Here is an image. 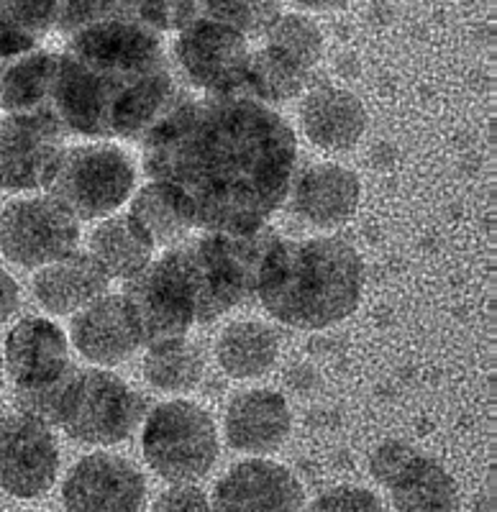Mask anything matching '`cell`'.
Wrapping results in <instances>:
<instances>
[{
    "label": "cell",
    "mask_w": 497,
    "mask_h": 512,
    "mask_svg": "<svg viewBox=\"0 0 497 512\" xmlns=\"http://www.w3.org/2000/svg\"><path fill=\"white\" fill-rule=\"evenodd\" d=\"M141 146L147 175L175 185L205 231L264 226L285 203L298 162L293 126L244 93L185 95Z\"/></svg>",
    "instance_id": "cell-1"
},
{
    "label": "cell",
    "mask_w": 497,
    "mask_h": 512,
    "mask_svg": "<svg viewBox=\"0 0 497 512\" xmlns=\"http://www.w3.org/2000/svg\"><path fill=\"white\" fill-rule=\"evenodd\" d=\"M182 98L162 36L106 18L57 52L41 121L62 136L141 141Z\"/></svg>",
    "instance_id": "cell-2"
},
{
    "label": "cell",
    "mask_w": 497,
    "mask_h": 512,
    "mask_svg": "<svg viewBox=\"0 0 497 512\" xmlns=\"http://www.w3.org/2000/svg\"><path fill=\"white\" fill-rule=\"evenodd\" d=\"M362 292V256L339 236L280 239L257 285L262 308L298 331H323L346 320L362 303Z\"/></svg>",
    "instance_id": "cell-3"
},
{
    "label": "cell",
    "mask_w": 497,
    "mask_h": 512,
    "mask_svg": "<svg viewBox=\"0 0 497 512\" xmlns=\"http://www.w3.org/2000/svg\"><path fill=\"white\" fill-rule=\"evenodd\" d=\"M21 413L57 425L85 446H116L136 431L147 400L103 367H70L54 382L34 390H16Z\"/></svg>",
    "instance_id": "cell-4"
},
{
    "label": "cell",
    "mask_w": 497,
    "mask_h": 512,
    "mask_svg": "<svg viewBox=\"0 0 497 512\" xmlns=\"http://www.w3.org/2000/svg\"><path fill=\"white\" fill-rule=\"evenodd\" d=\"M280 239L264 223L249 231H205L172 249L193 290L198 323H213L257 295L259 274Z\"/></svg>",
    "instance_id": "cell-5"
},
{
    "label": "cell",
    "mask_w": 497,
    "mask_h": 512,
    "mask_svg": "<svg viewBox=\"0 0 497 512\" xmlns=\"http://www.w3.org/2000/svg\"><path fill=\"white\" fill-rule=\"evenodd\" d=\"M141 451L152 472L167 482H195L218 459L216 423L195 402L167 400L144 420Z\"/></svg>",
    "instance_id": "cell-6"
},
{
    "label": "cell",
    "mask_w": 497,
    "mask_h": 512,
    "mask_svg": "<svg viewBox=\"0 0 497 512\" xmlns=\"http://www.w3.org/2000/svg\"><path fill=\"white\" fill-rule=\"evenodd\" d=\"M134 185V162L123 149L82 144L65 149L47 190L77 221H95L116 213L134 195Z\"/></svg>",
    "instance_id": "cell-7"
},
{
    "label": "cell",
    "mask_w": 497,
    "mask_h": 512,
    "mask_svg": "<svg viewBox=\"0 0 497 512\" xmlns=\"http://www.w3.org/2000/svg\"><path fill=\"white\" fill-rule=\"evenodd\" d=\"M121 297L147 349L185 338L198 323L193 290L172 249L126 280Z\"/></svg>",
    "instance_id": "cell-8"
},
{
    "label": "cell",
    "mask_w": 497,
    "mask_h": 512,
    "mask_svg": "<svg viewBox=\"0 0 497 512\" xmlns=\"http://www.w3.org/2000/svg\"><path fill=\"white\" fill-rule=\"evenodd\" d=\"M175 67L182 82L203 95L244 93L249 70V39L218 21L195 18L177 34Z\"/></svg>",
    "instance_id": "cell-9"
},
{
    "label": "cell",
    "mask_w": 497,
    "mask_h": 512,
    "mask_svg": "<svg viewBox=\"0 0 497 512\" xmlns=\"http://www.w3.org/2000/svg\"><path fill=\"white\" fill-rule=\"evenodd\" d=\"M80 221L54 198L13 200L0 213V251L8 262L41 269L77 251Z\"/></svg>",
    "instance_id": "cell-10"
},
{
    "label": "cell",
    "mask_w": 497,
    "mask_h": 512,
    "mask_svg": "<svg viewBox=\"0 0 497 512\" xmlns=\"http://www.w3.org/2000/svg\"><path fill=\"white\" fill-rule=\"evenodd\" d=\"M369 474L387 489L395 512H459L457 482L439 461L403 441H385L369 456Z\"/></svg>",
    "instance_id": "cell-11"
},
{
    "label": "cell",
    "mask_w": 497,
    "mask_h": 512,
    "mask_svg": "<svg viewBox=\"0 0 497 512\" xmlns=\"http://www.w3.org/2000/svg\"><path fill=\"white\" fill-rule=\"evenodd\" d=\"M59 472V446L44 420L26 413L0 418V487L31 500L44 495Z\"/></svg>",
    "instance_id": "cell-12"
},
{
    "label": "cell",
    "mask_w": 497,
    "mask_h": 512,
    "mask_svg": "<svg viewBox=\"0 0 497 512\" xmlns=\"http://www.w3.org/2000/svg\"><path fill=\"white\" fill-rule=\"evenodd\" d=\"M147 482L131 461L90 454L77 461L62 484L65 512H139Z\"/></svg>",
    "instance_id": "cell-13"
},
{
    "label": "cell",
    "mask_w": 497,
    "mask_h": 512,
    "mask_svg": "<svg viewBox=\"0 0 497 512\" xmlns=\"http://www.w3.org/2000/svg\"><path fill=\"white\" fill-rule=\"evenodd\" d=\"M65 154L62 134L36 118H0V190H41Z\"/></svg>",
    "instance_id": "cell-14"
},
{
    "label": "cell",
    "mask_w": 497,
    "mask_h": 512,
    "mask_svg": "<svg viewBox=\"0 0 497 512\" xmlns=\"http://www.w3.org/2000/svg\"><path fill=\"white\" fill-rule=\"evenodd\" d=\"M303 505V484L290 469L249 459L216 484L211 512H303Z\"/></svg>",
    "instance_id": "cell-15"
},
{
    "label": "cell",
    "mask_w": 497,
    "mask_h": 512,
    "mask_svg": "<svg viewBox=\"0 0 497 512\" xmlns=\"http://www.w3.org/2000/svg\"><path fill=\"white\" fill-rule=\"evenodd\" d=\"M287 195L300 221L316 228H339L357 213L362 185L351 169L334 162H316L300 169Z\"/></svg>",
    "instance_id": "cell-16"
},
{
    "label": "cell",
    "mask_w": 497,
    "mask_h": 512,
    "mask_svg": "<svg viewBox=\"0 0 497 512\" xmlns=\"http://www.w3.org/2000/svg\"><path fill=\"white\" fill-rule=\"evenodd\" d=\"M70 364V341L54 320L24 318L8 333L3 367L16 390L44 387L62 377Z\"/></svg>",
    "instance_id": "cell-17"
},
{
    "label": "cell",
    "mask_w": 497,
    "mask_h": 512,
    "mask_svg": "<svg viewBox=\"0 0 497 512\" xmlns=\"http://www.w3.org/2000/svg\"><path fill=\"white\" fill-rule=\"evenodd\" d=\"M70 336L80 356L95 367H118L139 351V333L121 295H103L75 313Z\"/></svg>",
    "instance_id": "cell-18"
},
{
    "label": "cell",
    "mask_w": 497,
    "mask_h": 512,
    "mask_svg": "<svg viewBox=\"0 0 497 512\" xmlns=\"http://www.w3.org/2000/svg\"><path fill=\"white\" fill-rule=\"evenodd\" d=\"M226 441L241 454H272L285 446L293 431V413L275 390H246L226 408Z\"/></svg>",
    "instance_id": "cell-19"
},
{
    "label": "cell",
    "mask_w": 497,
    "mask_h": 512,
    "mask_svg": "<svg viewBox=\"0 0 497 512\" xmlns=\"http://www.w3.org/2000/svg\"><path fill=\"white\" fill-rule=\"evenodd\" d=\"M367 108L354 93L334 85L310 90L300 103V126L323 152H349L367 131Z\"/></svg>",
    "instance_id": "cell-20"
},
{
    "label": "cell",
    "mask_w": 497,
    "mask_h": 512,
    "mask_svg": "<svg viewBox=\"0 0 497 512\" xmlns=\"http://www.w3.org/2000/svg\"><path fill=\"white\" fill-rule=\"evenodd\" d=\"M108 285V274L95 264L93 256L72 251L36 272L34 295L47 313L75 315L106 295Z\"/></svg>",
    "instance_id": "cell-21"
},
{
    "label": "cell",
    "mask_w": 497,
    "mask_h": 512,
    "mask_svg": "<svg viewBox=\"0 0 497 512\" xmlns=\"http://www.w3.org/2000/svg\"><path fill=\"white\" fill-rule=\"evenodd\" d=\"M129 218L144 231L154 249H175L195 228V213L175 185L149 180L131 198Z\"/></svg>",
    "instance_id": "cell-22"
},
{
    "label": "cell",
    "mask_w": 497,
    "mask_h": 512,
    "mask_svg": "<svg viewBox=\"0 0 497 512\" xmlns=\"http://www.w3.org/2000/svg\"><path fill=\"white\" fill-rule=\"evenodd\" d=\"M280 336L262 320H236L216 341V361L231 379H259L277 364Z\"/></svg>",
    "instance_id": "cell-23"
},
{
    "label": "cell",
    "mask_w": 497,
    "mask_h": 512,
    "mask_svg": "<svg viewBox=\"0 0 497 512\" xmlns=\"http://www.w3.org/2000/svg\"><path fill=\"white\" fill-rule=\"evenodd\" d=\"M57 52L34 49L0 62V111L41 121ZM44 123V121H41Z\"/></svg>",
    "instance_id": "cell-24"
},
{
    "label": "cell",
    "mask_w": 497,
    "mask_h": 512,
    "mask_svg": "<svg viewBox=\"0 0 497 512\" xmlns=\"http://www.w3.org/2000/svg\"><path fill=\"white\" fill-rule=\"evenodd\" d=\"M88 254L108 280H131L152 262L154 244L129 216H108L90 233Z\"/></svg>",
    "instance_id": "cell-25"
},
{
    "label": "cell",
    "mask_w": 497,
    "mask_h": 512,
    "mask_svg": "<svg viewBox=\"0 0 497 512\" xmlns=\"http://www.w3.org/2000/svg\"><path fill=\"white\" fill-rule=\"evenodd\" d=\"M310 75L313 70L303 67L298 59L264 44L262 49L252 52V59H249L244 95L257 98L264 105L287 103L305 93Z\"/></svg>",
    "instance_id": "cell-26"
},
{
    "label": "cell",
    "mask_w": 497,
    "mask_h": 512,
    "mask_svg": "<svg viewBox=\"0 0 497 512\" xmlns=\"http://www.w3.org/2000/svg\"><path fill=\"white\" fill-rule=\"evenodd\" d=\"M57 16L59 0H0V62L34 52Z\"/></svg>",
    "instance_id": "cell-27"
},
{
    "label": "cell",
    "mask_w": 497,
    "mask_h": 512,
    "mask_svg": "<svg viewBox=\"0 0 497 512\" xmlns=\"http://www.w3.org/2000/svg\"><path fill=\"white\" fill-rule=\"evenodd\" d=\"M141 372L154 390L185 395L203 382L205 356L195 344H190L185 338H177L170 344L152 346L144 356Z\"/></svg>",
    "instance_id": "cell-28"
},
{
    "label": "cell",
    "mask_w": 497,
    "mask_h": 512,
    "mask_svg": "<svg viewBox=\"0 0 497 512\" xmlns=\"http://www.w3.org/2000/svg\"><path fill=\"white\" fill-rule=\"evenodd\" d=\"M282 0H193L195 18L218 21L241 31L246 39L264 36L280 16Z\"/></svg>",
    "instance_id": "cell-29"
},
{
    "label": "cell",
    "mask_w": 497,
    "mask_h": 512,
    "mask_svg": "<svg viewBox=\"0 0 497 512\" xmlns=\"http://www.w3.org/2000/svg\"><path fill=\"white\" fill-rule=\"evenodd\" d=\"M264 44L282 49L303 67L316 70L323 57V34L313 18L303 13H280L275 24L264 31Z\"/></svg>",
    "instance_id": "cell-30"
},
{
    "label": "cell",
    "mask_w": 497,
    "mask_h": 512,
    "mask_svg": "<svg viewBox=\"0 0 497 512\" xmlns=\"http://www.w3.org/2000/svg\"><path fill=\"white\" fill-rule=\"evenodd\" d=\"M116 18L139 24L154 34H180L190 21H195L193 0H118Z\"/></svg>",
    "instance_id": "cell-31"
},
{
    "label": "cell",
    "mask_w": 497,
    "mask_h": 512,
    "mask_svg": "<svg viewBox=\"0 0 497 512\" xmlns=\"http://www.w3.org/2000/svg\"><path fill=\"white\" fill-rule=\"evenodd\" d=\"M308 512H390L385 502L364 487H334L313 500Z\"/></svg>",
    "instance_id": "cell-32"
},
{
    "label": "cell",
    "mask_w": 497,
    "mask_h": 512,
    "mask_svg": "<svg viewBox=\"0 0 497 512\" xmlns=\"http://www.w3.org/2000/svg\"><path fill=\"white\" fill-rule=\"evenodd\" d=\"M152 512H211V502L203 489L193 484H175L157 497Z\"/></svg>",
    "instance_id": "cell-33"
},
{
    "label": "cell",
    "mask_w": 497,
    "mask_h": 512,
    "mask_svg": "<svg viewBox=\"0 0 497 512\" xmlns=\"http://www.w3.org/2000/svg\"><path fill=\"white\" fill-rule=\"evenodd\" d=\"M21 305V290H18L16 280L11 274L0 269V323H6L8 318H13V313Z\"/></svg>",
    "instance_id": "cell-34"
},
{
    "label": "cell",
    "mask_w": 497,
    "mask_h": 512,
    "mask_svg": "<svg viewBox=\"0 0 497 512\" xmlns=\"http://www.w3.org/2000/svg\"><path fill=\"white\" fill-rule=\"evenodd\" d=\"M300 8H308V11H341L354 0H293Z\"/></svg>",
    "instance_id": "cell-35"
},
{
    "label": "cell",
    "mask_w": 497,
    "mask_h": 512,
    "mask_svg": "<svg viewBox=\"0 0 497 512\" xmlns=\"http://www.w3.org/2000/svg\"><path fill=\"white\" fill-rule=\"evenodd\" d=\"M0 390H3V356H0Z\"/></svg>",
    "instance_id": "cell-36"
},
{
    "label": "cell",
    "mask_w": 497,
    "mask_h": 512,
    "mask_svg": "<svg viewBox=\"0 0 497 512\" xmlns=\"http://www.w3.org/2000/svg\"><path fill=\"white\" fill-rule=\"evenodd\" d=\"M65 3H70V0H59V8H62V6H65Z\"/></svg>",
    "instance_id": "cell-37"
},
{
    "label": "cell",
    "mask_w": 497,
    "mask_h": 512,
    "mask_svg": "<svg viewBox=\"0 0 497 512\" xmlns=\"http://www.w3.org/2000/svg\"><path fill=\"white\" fill-rule=\"evenodd\" d=\"M24 512H31V510H24Z\"/></svg>",
    "instance_id": "cell-38"
}]
</instances>
